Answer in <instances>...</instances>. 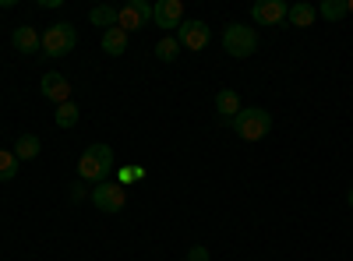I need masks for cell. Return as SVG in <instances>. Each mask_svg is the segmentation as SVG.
<instances>
[{
    "label": "cell",
    "instance_id": "18",
    "mask_svg": "<svg viewBox=\"0 0 353 261\" xmlns=\"http://www.w3.org/2000/svg\"><path fill=\"white\" fill-rule=\"evenodd\" d=\"M346 14H350L346 0H321V4H318V18H325V21H339Z\"/></svg>",
    "mask_w": 353,
    "mask_h": 261
},
{
    "label": "cell",
    "instance_id": "20",
    "mask_svg": "<svg viewBox=\"0 0 353 261\" xmlns=\"http://www.w3.org/2000/svg\"><path fill=\"white\" fill-rule=\"evenodd\" d=\"M176 53H181V43H176V36H163V39L156 43V56H159L163 64L176 61Z\"/></svg>",
    "mask_w": 353,
    "mask_h": 261
},
{
    "label": "cell",
    "instance_id": "16",
    "mask_svg": "<svg viewBox=\"0 0 353 261\" xmlns=\"http://www.w3.org/2000/svg\"><path fill=\"white\" fill-rule=\"evenodd\" d=\"M14 156H18V163L21 159H36L39 152H43V141L36 138V134H21L18 141H14V149H11Z\"/></svg>",
    "mask_w": 353,
    "mask_h": 261
},
{
    "label": "cell",
    "instance_id": "19",
    "mask_svg": "<svg viewBox=\"0 0 353 261\" xmlns=\"http://www.w3.org/2000/svg\"><path fill=\"white\" fill-rule=\"evenodd\" d=\"M18 177V156L8 152V149H0V184H8Z\"/></svg>",
    "mask_w": 353,
    "mask_h": 261
},
{
    "label": "cell",
    "instance_id": "6",
    "mask_svg": "<svg viewBox=\"0 0 353 261\" xmlns=\"http://www.w3.org/2000/svg\"><path fill=\"white\" fill-rule=\"evenodd\" d=\"M209 39H212L209 25H205V21H198V18H184V25L176 28V43H181V50H191V53H198V50H205V46H209Z\"/></svg>",
    "mask_w": 353,
    "mask_h": 261
},
{
    "label": "cell",
    "instance_id": "2",
    "mask_svg": "<svg viewBox=\"0 0 353 261\" xmlns=\"http://www.w3.org/2000/svg\"><path fill=\"white\" fill-rule=\"evenodd\" d=\"M223 50L233 56V61H244V56H254L258 50V32L244 21H230L223 28Z\"/></svg>",
    "mask_w": 353,
    "mask_h": 261
},
{
    "label": "cell",
    "instance_id": "23",
    "mask_svg": "<svg viewBox=\"0 0 353 261\" xmlns=\"http://www.w3.org/2000/svg\"><path fill=\"white\" fill-rule=\"evenodd\" d=\"M85 198H88V191H85V180H74V184H71V201L78 205V201H85Z\"/></svg>",
    "mask_w": 353,
    "mask_h": 261
},
{
    "label": "cell",
    "instance_id": "24",
    "mask_svg": "<svg viewBox=\"0 0 353 261\" xmlns=\"http://www.w3.org/2000/svg\"><path fill=\"white\" fill-rule=\"evenodd\" d=\"M346 205H350V209H353V187H350V191H346Z\"/></svg>",
    "mask_w": 353,
    "mask_h": 261
},
{
    "label": "cell",
    "instance_id": "14",
    "mask_svg": "<svg viewBox=\"0 0 353 261\" xmlns=\"http://www.w3.org/2000/svg\"><path fill=\"white\" fill-rule=\"evenodd\" d=\"M88 21L99 25L103 32H106V28H117V21H121V8H113V4H96L92 11H88Z\"/></svg>",
    "mask_w": 353,
    "mask_h": 261
},
{
    "label": "cell",
    "instance_id": "7",
    "mask_svg": "<svg viewBox=\"0 0 353 261\" xmlns=\"http://www.w3.org/2000/svg\"><path fill=\"white\" fill-rule=\"evenodd\" d=\"M152 21V8L145 4V0H128V4L121 8V21H117V28H124V32H138V28H145Z\"/></svg>",
    "mask_w": 353,
    "mask_h": 261
},
{
    "label": "cell",
    "instance_id": "15",
    "mask_svg": "<svg viewBox=\"0 0 353 261\" xmlns=\"http://www.w3.org/2000/svg\"><path fill=\"white\" fill-rule=\"evenodd\" d=\"M216 109L223 113V121H230V124H233V117H237V113H241L244 106H241V96L233 92V89H223V92H216Z\"/></svg>",
    "mask_w": 353,
    "mask_h": 261
},
{
    "label": "cell",
    "instance_id": "25",
    "mask_svg": "<svg viewBox=\"0 0 353 261\" xmlns=\"http://www.w3.org/2000/svg\"><path fill=\"white\" fill-rule=\"evenodd\" d=\"M346 11H350V14H353V0H346Z\"/></svg>",
    "mask_w": 353,
    "mask_h": 261
},
{
    "label": "cell",
    "instance_id": "12",
    "mask_svg": "<svg viewBox=\"0 0 353 261\" xmlns=\"http://www.w3.org/2000/svg\"><path fill=\"white\" fill-rule=\"evenodd\" d=\"M286 21L293 25V28H311L314 21H318V8L314 4H290V14H286Z\"/></svg>",
    "mask_w": 353,
    "mask_h": 261
},
{
    "label": "cell",
    "instance_id": "3",
    "mask_svg": "<svg viewBox=\"0 0 353 261\" xmlns=\"http://www.w3.org/2000/svg\"><path fill=\"white\" fill-rule=\"evenodd\" d=\"M233 131H237L244 141H261L265 134L272 131V113L261 109V106H251V109H241L233 117Z\"/></svg>",
    "mask_w": 353,
    "mask_h": 261
},
{
    "label": "cell",
    "instance_id": "5",
    "mask_svg": "<svg viewBox=\"0 0 353 261\" xmlns=\"http://www.w3.org/2000/svg\"><path fill=\"white\" fill-rule=\"evenodd\" d=\"M88 198H92V205H96L99 212H110V216H113V212H121V209L128 205V191H124L121 184H113V180L96 184Z\"/></svg>",
    "mask_w": 353,
    "mask_h": 261
},
{
    "label": "cell",
    "instance_id": "11",
    "mask_svg": "<svg viewBox=\"0 0 353 261\" xmlns=\"http://www.w3.org/2000/svg\"><path fill=\"white\" fill-rule=\"evenodd\" d=\"M11 46H14L18 53H25V56H36V53L43 50V36L36 32L32 25H18L14 32H11Z\"/></svg>",
    "mask_w": 353,
    "mask_h": 261
},
{
    "label": "cell",
    "instance_id": "9",
    "mask_svg": "<svg viewBox=\"0 0 353 261\" xmlns=\"http://www.w3.org/2000/svg\"><path fill=\"white\" fill-rule=\"evenodd\" d=\"M286 14H290L286 0H261V4L251 8V18H254L258 25H283Z\"/></svg>",
    "mask_w": 353,
    "mask_h": 261
},
{
    "label": "cell",
    "instance_id": "8",
    "mask_svg": "<svg viewBox=\"0 0 353 261\" xmlns=\"http://www.w3.org/2000/svg\"><path fill=\"white\" fill-rule=\"evenodd\" d=\"M39 92H43L50 103L64 106V103H71V81H68L64 74L50 71V74H43V81H39Z\"/></svg>",
    "mask_w": 353,
    "mask_h": 261
},
{
    "label": "cell",
    "instance_id": "13",
    "mask_svg": "<svg viewBox=\"0 0 353 261\" xmlns=\"http://www.w3.org/2000/svg\"><path fill=\"white\" fill-rule=\"evenodd\" d=\"M128 43H131V36L124 32V28H106V32H103V50L110 56H124L128 53Z\"/></svg>",
    "mask_w": 353,
    "mask_h": 261
},
{
    "label": "cell",
    "instance_id": "21",
    "mask_svg": "<svg viewBox=\"0 0 353 261\" xmlns=\"http://www.w3.org/2000/svg\"><path fill=\"white\" fill-rule=\"evenodd\" d=\"M141 177H145V169H141L138 163H131V166H124V169H121V180H117V184L124 187V184H134V180H141Z\"/></svg>",
    "mask_w": 353,
    "mask_h": 261
},
{
    "label": "cell",
    "instance_id": "10",
    "mask_svg": "<svg viewBox=\"0 0 353 261\" xmlns=\"http://www.w3.org/2000/svg\"><path fill=\"white\" fill-rule=\"evenodd\" d=\"M152 21L159 28H181L184 25V4L181 0H159L152 8Z\"/></svg>",
    "mask_w": 353,
    "mask_h": 261
},
{
    "label": "cell",
    "instance_id": "17",
    "mask_svg": "<svg viewBox=\"0 0 353 261\" xmlns=\"http://www.w3.org/2000/svg\"><path fill=\"white\" fill-rule=\"evenodd\" d=\"M81 121V109L74 106V103H64V106H57V113H53V124L61 127V131H71L74 124Z\"/></svg>",
    "mask_w": 353,
    "mask_h": 261
},
{
    "label": "cell",
    "instance_id": "22",
    "mask_svg": "<svg viewBox=\"0 0 353 261\" xmlns=\"http://www.w3.org/2000/svg\"><path fill=\"white\" fill-rule=\"evenodd\" d=\"M188 261H212V254H209V247H201V244H194V247L188 251Z\"/></svg>",
    "mask_w": 353,
    "mask_h": 261
},
{
    "label": "cell",
    "instance_id": "4",
    "mask_svg": "<svg viewBox=\"0 0 353 261\" xmlns=\"http://www.w3.org/2000/svg\"><path fill=\"white\" fill-rule=\"evenodd\" d=\"M78 46V28L71 21H57L43 32V53L46 56H68Z\"/></svg>",
    "mask_w": 353,
    "mask_h": 261
},
{
    "label": "cell",
    "instance_id": "1",
    "mask_svg": "<svg viewBox=\"0 0 353 261\" xmlns=\"http://www.w3.org/2000/svg\"><path fill=\"white\" fill-rule=\"evenodd\" d=\"M110 173H113V149L106 141H92L81 152V159H78V180L96 187V184H103L110 177Z\"/></svg>",
    "mask_w": 353,
    "mask_h": 261
}]
</instances>
